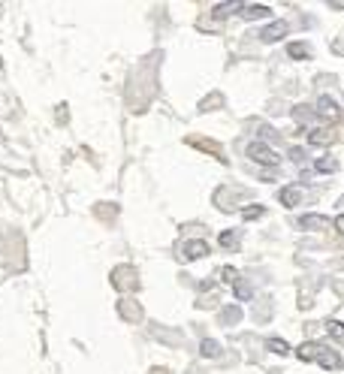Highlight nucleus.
<instances>
[{
    "label": "nucleus",
    "mask_w": 344,
    "mask_h": 374,
    "mask_svg": "<svg viewBox=\"0 0 344 374\" xmlns=\"http://www.w3.org/2000/svg\"><path fill=\"white\" fill-rule=\"evenodd\" d=\"M248 160L260 163V166H278V163H281V157H278V154L272 151L266 142H260V139L248 145Z\"/></svg>",
    "instance_id": "f257e3e1"
},
{
    "label": "nucleus",
    "mask_w": 344,
    "mask_h": 374,
    "mask_svg": "<svg viewBox=\"0 0 344 374\" xmlns=\"http://www.w3.org/2000/svg\"><path fill=\"white\" fill-rule=\"evenodd\" d=\"M287 33H290V24L284 22V18H275V22H269V24L257 33V40H260V42H278V40H284Z\"/></svg>",
    "instance_id": "f03ea898"
},
{
    "label": "nucleus",
    "mask_w": 344,
    "mask_h": 374,
    "mask_svg": "<svg viewBox=\"0 0 344 374\" xmlns=\"http://www.w3.org/2000/svg\"><path fill=\"white\" fill-rule=\"evenodd\" d=\"M278 199L284 203V208H296L299 203H302V190H299L296 185H284L278 190Z\"/></svg>",
    "instance_id": "7ed1b4c3"
},
{
    "label": "nucleus",
    "mask_w": 344,
    "mask_h": 374,
    "mask_svg": "<svg viewBox=\"0 0 344 374\" xmlns=\"http://www.w3.org/2000/svg\"><path fill=\"white\" fill-rule=\"evenodd\" d=\"M317 109H320L317 115H323L326 121H338V118H341V109H338V103H335L332 97H320V100H317Z\"/></svg>",
    "instance_id": "20e7f679"
},
{
    "label": "nucleus",
    "mask_w": 344,
    "mask_h": 374,
    "mask_svg": "<svg viewBox=\"0 0 344 374\" xmlns=\"http://www.w3.org/2000/svg\"><path fill=\"white\" fill-rule=\"evenodd\" d=\"M329 224L332 221H329V217H323V215H302L296 221L299 230H323V226H329Z\"/></svg>",
    "instance_id": "39448f33"
},
{
    "label": "nucleus",
    "mask_w": 344,
    "mask_h": 374,
    "mask_svg": "<svg viewBox=\"0 0 344 374\" xmlns=\"http://www.w3.org/2000/svg\"><path fill=\"white\" fill-rule=\"evenodd\" d=\"M181 254H185V260H203V257H208V244L203 239H194L181 248Z\"/></svg>",
    "instance_id": "423d86ee"
},
{
    "label": "nucleus",
    "mask_w": 344,
    "mask_h": 374,
    "mask_svg": "<svg viewBox=\"0 0 344 374\" xmlns=\"http://www.w3.org/2000/svg\"><path fill=\"white\" fill-rule=\"evenodd\" d=\"M323 350H326V348H323L320 341H308V344H302V348L296 350V357L302 359V362H308V359H314V362H317V359H320V353H323Z\"/></svg>",
    "instance_id": "0eeeda50"
},
{
    "label": "nucleus",
    "mask_w": 344,
    "mask_h": 374,
    "mask_svg": "<svg viewBox=\"0 0 344 374\" xmlns=\"http://www.w3.org/2000/svg\"><path fill=\"white\" fill-rule=\"evenodd\" d=\"M269 15H272L269 6H257V3H253V6H244V3H242V18H244V22H257V18H269Z\"/></svg>",
    "instance_id": "6e6552de"
},
{
    "label": "nucleus",
    "mask_w": 344,
    "mask_h": 374,
    "mask_svg": "<svg viewBox=\"0 0 344 374\" xmlns=\"http://www.w3.org/2000/svg\"><path fill=\"white\" fill-rule=\"evenodd\" d=\"M221 248L239 251V248H242V233H239V230H224V233H221Z\"/></svg>",
    "instance_id": "1a4fd4ad"
},
{
    "label": "nucleus",
    "mask_w": 344,
    "mask_h": 374,
    "mask_svg": "<svg viewBox=\"0 0 344 374\" xmlns=\"http://www.w3.org/2000/svg\"><path fill=\"white\" fill-rule=\"evenodd\" d=\"M317 362H320V366L323 368H341L344 366V359H341V353H335V350H329V348H326L323 353H320V359H317Z\"/></svg>",
    "instance_id": "9d476101"
},
{
    "label": "nucleus",
    "mask_w": 344,
    "mask_h": 374,
    "mask_svg": "<svg viewBox=\"0 0 344 374\" xmlns=\"http://www.w3.org/2000/svg\"><path fill=\"white\" fill-rule=\"evenodd\" d=\"M287 54L293 61H305V58H311V45H308V42H290L287 45Z\"/></svg>",
    "instance_id": "9b49d317"
},
{
    "label": "nucleus",
    "mask_w": 344,
    "mask_h": 374,
    "mask_svg": "<svg viewBox=\"0 0 344 374\" xmlns=\"http://www.w3.org/2000/svg\"><path fill=\"white\" fill-rule=\"evenodd\" d=\"M329 130H323V127H314V130H308V145H329Z\"/></svg>",
    "instance_id": "f8f14e48"
},
{
    "label": "nucleus",
    "mask_w": 344,
    "mask_h": 374,
    "mask_svg": "<svg viewBox=\"0 0 344 374\" xmlns=\"http://www.w3.org/2000/svg\"><path fill=\"white\" fill-rule=\"evenodd\" d=\"M314 169L320 172V176H332V172H338V160H332V157H320L314 163Z\"/></svg>",
    "instance_id": "ddd939ff"
},
{
    "label": "nucleus",
    "mask_w": 344,
    "mask_h": 374,
    "mask_svg": "<svg viewBox=\"0 0 344 374\" xmlns=\"http://www.w3.org/2000/svg\"><path fill=\"white\" fill-rule=\"evenodd\" d=\"M266 348H269L272 353H278V357H287V353L293 350V348H290V344H287L284 338H269V341H266Z\"/></svg>",
    "instance_id": "4468645a"
},
{
    "label": "nucleus",
    "mask_w": 344,
    "mask_h": 374,
    "mask_svg": "<svg viewBox=\"0 0 344 374\" xmlns=\"http://www.w3.org/2000/svg\"><path fill=\"white\" fill-rule=\"evenodd\" d=\"M199 350H203L205 359H217V357H221V344H217V341H203V348H199Z\"/></svg>",
    "instance_id": "2eb2a0df"
},
{
    "label": "nucleus",
    "mask_w": 344,
    "mask_h": 374,
    "mask_svg": "<svg viewBox=\"0 0 344 374\" xmlns=\"http://www.w3.org/2000/svg\"><path fill=\"white\" fill-rule=\"evenodd\" d=\"M221 320H224V323H239V320H242V308H239V305H230V308H226V311L221 314Z\"/></svg>",
    "instance_id": "dca6fc26"
},
{
    "label": "nucleus",
    "mask_w": 344,
    "mask_h": 374,
    "mask_svg": "<svg viewBox=\"0 0 344 374\" xmlns=\"http://www.w3.org/2000/svg\"><path fill=\"white\" fill-rule=\"evenodd\" d=\"M314 115H317V112H314V109H311V106H305V103L293 109V118H296V121H311V118H314Z\"/></svg>",
    "instance_id": "f3484780"
},
{
    "label": "nucleus",
    "mask_w": 344,
    "mask_h": 374,
    "mask_svg": "<svg viewBox=\"0 0 344 374\" xmlns=\"http://www.w3.org/2000/svg\"><path fill=\"white\" fill-rule=\"evenodd\" d=\"M244 221H253V217H263V215H266V208H263V205H257V203H251V205H244Z\"/></svg>",
    "instance_id": "a211bd4d"
},
{
    "label": "nucleus",
    "mask_w": 344,
    "mask_h": 374,
    "mask_svg": "<svg viewBox=\"0 0 344 374\" xmlns=\"http://www.w3.org/2000/svg\"><path fill=\"white\" fill-rule=\"evenodd\" d=\"M326 332L335 335V338H344V323H338V320H329V323H326Z\"/></svg>",
    "instance_id": "6ab92c4d"
},
{
    "label": "nucleus",
    "mask_w": 344,
    "mask_h": 374,
    "mask_svg": "<svg viewBox=\"0 0 344 374\" xmlns=\"http://www.w3.org/2000/svg\"><path fill=\"white\" fill-rule=\"evenodd\" d=\"M233 293H235V299H242V302H244V299H251V296H253V290H251L248 284H235V287H233Z\"/></svg>",
    "instance_id": "aec40b11"
},
{
    "label": "nucleus",
    "mask_w": 344,
    "mask_h": 374,
    "mask_svg": "<svg viewBox=\"0 0 344 374\" xmlns=\"http://www.w3.org/2000/svg\"><path fill=\"white\" fill-rule=\"evenodd\" d=\"M290 160H293V163H305L308 160L305 148H290Z\"/></svg>",
    "instance_id": "412c9836"
},
{
    "label": "nucleus",
    "mask_w": 344,
    "mask_h": 374,
    "mask_svg": "<svg viewBox=\"0 0 344 374\" xmlns=\"http://www.w3.org/2000/svg\"><path fill=\"white\" fill-rule=\"evenodd\" d=\"M221 278H224V281H233V278H239V275H235V269H230V266H226V269L221 272Z\"/></svg>",
    "instance_id": "4be33fe9"
},
{
    "label": "nucleus",
    "mask_w": 344,
    "mask_h": 374,
    "mask_svg": "<svg viewBox=\"0 0 344 374\" xmlns=\"http://www.w3.org/2000/svg\"><path fill=\"white\" fill-rule=\"evenodd\" d=\"M332 226H335V230H338V233L344 235V215H338V217H335V221H332Z\"/></svg>",
    "instance_id": "5701e85b"
}]
</instances>
